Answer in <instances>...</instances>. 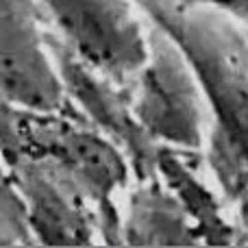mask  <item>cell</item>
I'll list each match as a JSON object with an SVG mask.
<instances>
[{
    "instance_id": "obj_1",
    "label": "cell",
    "mask_w": 248,
    "mask_h": 248,
    "mask_svg": "<svg viewBox=\"0 0 248 248\" xmlns=\"http://www.w3.org/2000/svg\"><path fill=\"white\" fill-rule=\"evenodd\" d=\"M183 50L214 124L207 161L218 189L235 202L248 192V42L216 9L174 0H135Z\"/></svg>"
},
{
    "instance_id": "obj_2",
    "label": "cell",
    "mask_w": 248,
    "mask_h": 248,
    "mask_svg": "<svg viewBox=\"0 0 248 248\" xmlns=\"http://www.w3.org/2000/svg\"><path fill=\"white\" fill-rule=\"evenodd\" d=\"M128 105L157 146L196 153L205 144V113L209 109L198 78L183 50L157 26L148 33L144 63L133 74Z\"/></svg>"
},
{
    "instance_id": "obj_3",
    "label": "cell",
    "mask_w": 248,
    "mask_h": 248,
    "mask_svg": "<svg viewBox=\"0 0 248 248\" xmlns=\"http://www.w3.org/2000/svg\"><path fill=\"white\" fill-rule=\"evenodd\" d=\"M77 57L111 81L133 77L148 52V33L128 0H31Z\"/></svg>"
},
{
    "instance_id": "obj_4",
    "label": "cell",
    "mask_w": 248,
    "mask_h": 248,
    "mask_svg": "<svg viewBox=\"0 0 248 248\" xmlns=\"http://www.w3.org/2000/svg\"><path fill=\"white\" fill-rule=\"evenodd\" d=\"M0 100L35 111L70 107L31 0H0Z\"/></svg>"
},
{
    "instance_id": "obj_5",
    "label": "cell",
    "mask_w": 248,
    "mask_h": 248,
    "mask_svg": "<svg viewBox=\"0 0 248 248\" xmlns=\"http://www.w3.org/2000/svg\"><path fill=\"white\" fill-rule=\"evenodd\" d=\"M52 57L70 107L72 105L78 107L83 120H87L120 146L131 161L137 181L153 176L157 144L146 135L140 122L135 120L128 98L113 90L109 77L85 63L68 46L55 48Z\"/></svg>"
},
{
    "instance_id": "obj_6",
    "label": "cell",
    "mask_w": 248,
    "mask_h": 248,
    "mask_svg": "<svg viewBox=\"0 0 248 248\" xmlns=\"http://www.w3.org/2000/svg\"><path fill=\"white\" fill-rule=\"evenodd\" d=\"M26 211L31 237L44 244H90L94 220L83 205V194L50 166L33 159L7 161Z\"/></svg>"
},
{
    "instance_id": "obj_7",
    "label": "cell",
    "mask_w": 248,
    "mask_h": 248,
    "mask_svg": "<svg viewBox=\"0 0 248 248\" xmlns=\"http://www.w3.org/2000/svg\"><path fill=\"white\" fill-rule=\"evenodd\" d=\"M192 153L168 146H157L155 174L176 196L187 218L192 220L201 244H233L240 242L235 222L227 218L222 201L202 181V176L187 161Z\"/></svg>"
},
{
    "instance_id": "obj_8",
    "label": "cell",
    "mask_w": 248,
    "mask_h": 248,
    "mask_svg": "<svg viewBox=\"0 0 248 248\" xmlns=\"http://www.w3.org/2000/svg\"><path fill=\"white\" fill-rule=\"evenodd\" d=\"M128 244H201L192 220L157 174L140 181L120 222Z\"/></svg>"
},
{
    "instance_id": "obj_9",
    "label": "cell",
    "mask_w": 248,
    "mask_h": 248,
    "mask_svg": "<svg viewBox=\"0 0 248 248\" xmlns=\"http://www.w3.org/2000/svg\"><path fill=\"white\" fill-rule=\"evenodd\" d=\"M31 231L26 224V211L16 189L7 163L0 155V244L29 242Z\"/></svg>"
},
{
    "instance_id": "obj_10",
    "label": "cell",
    "mask_w": 248,
    "mask_h": 248,
    "mask_svg": "<svg viewBox=\"0 0 248 248\" xmlns=\"http://www.w3.org/2000/svg\"><path fill=\"white\" fill-rule=\"evenodd\" d=\"M183 4H198V7L216 9L227 16H237L242 20H248V0H174Z\"/></svg>"
},
{
    "instance_id": "obj_11",
    "label": "cell",
    "mask_w": 248,
    "mask_h": 248,
    "mask_svg": "<svg viewBox=\"0 0 248 248\" xmlns=\"http://www.w3.org/2000/svg\"><path fill=\"white\" fill-rule=\"evenodd\" d=\"M237 205V233L244 235V242H248V192L235 201Z\"/></svg>"
}]
</instances>
